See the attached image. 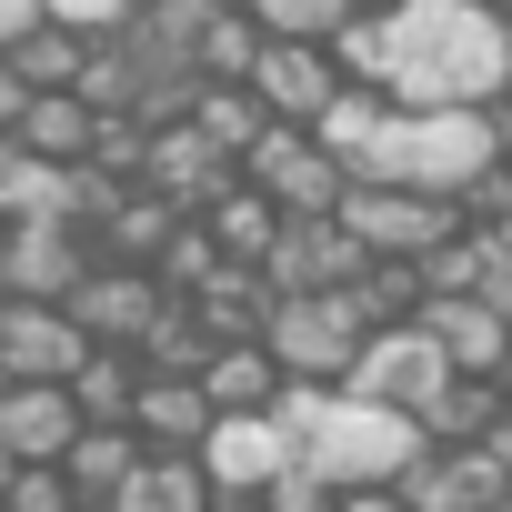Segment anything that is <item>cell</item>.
Returning <instances> with one entry per match:
<instances>
[{
  "label": "cell",
  "mask_w": 512,
  "mask_h": 512,
  "mask_svg": "<svg viewBox=\"0 0 512 512\" xmlns=\"http://www.w3.org/2000/svg\"><path fill=\"white\" fill-rule=\"evenodd\" d=\"M332 161H342V181L352 191H412V111L402 101H382V91H342L332 111H322V131H312Z\"/></svg>",
  "instance_id": "obj_5"
},
{
  "label": "cell",
  "mask_w": 512,
  "mask_h": 512,
  "mask_svg": "<svg viewBox=\"0 0 512 512\" xmlns=\"http://www.w3.org/2000/svg\"><path fill=\"white\" fill-rule=\"evenodd\" d=\"M91 231H11L0 241V292L11 302H71L91 282Z\"/></svg>",
  "instance_id": "obj_13"
},
{
  "label": "cell",
  "mask_w": 512,
  "mask_h": 512,
  "mask_svg": "<svg viewBox=\"0 0 512 512\" xmlns=\"http://www.w3.org/2000/svg\"><path fill=\"white\" fill-rule=\"evenodd\" d=\"M302 452H292V432L262 412V422H221L211 442H201V472H211V492H272L282 472H292Z\"/></svg>",
  "instance_id": "obj_17"
},
{
  "label": "cell",
  "mask_w": 512,
  "mask_h": 512,
  "mask_svg": "<svg viewBox=\"0 0 512 512\" xmlns=\"http://www.w3.org/2000/svg\"><path fill=\"white\" fill-rule=\"evenodd\" d=\"M21 111H31V91H21V71H11V61H0V141L21 131Z\"/></svg>",
  "instance_id": "obj_37"
},
{
  "label": "cell",
  "mask_w": 512,
  "mask_h": 512,
  "mask_svg": "<svg viewBox=\"0 0 512 512\" xmlns=\"http://www.w3.org/2000/svg\"><path fill=\"white\" fill-rule=\"evenodd\" d=\"M131 11H141V0H41V21H61V31H81V41L131 31Z\"/></svg>",
  "instance_id": "obj_34"
},
{
  "label": "cell",
  "mask_w": 512,
  "mask_h": 512,
  "mask_svg": "<svg viewBox=\"0 0 512 512\" xmlns=\"http://www.w3.org/2000/svg\"><path fill=\"white\" fill-rule=\"evenodd\" d=\"M81 362H91V342L61 302H11V322H0V372L11 382H71Z\"/></svg>",
  "instance_id": "obj_15"
},
{
  "label": "cell",
  "mask_w": 512,
  "mask_h": 512,
  "mask_svg": "<svg viewBox=\"0 0 512 512\" xmlns=\"http://www.w3.org/2000/svg\"><path fill=\"white\" fill-rule=\"evenodd\" d=\"M91 51H101V41H81V31H61V21H41L31 41H11V51H0V61H11V71H21V91L41 101V91H81V81H91Z\"/></svg>",
  "instance_id": "obj_26"
},
{
  "label": "cell",
  "mask_w": 512,
  "mask_h": 512,
  "mask_svg": "<svg viewBox=\"0 0 512 512\" xmlns=\"http://www.w3.org/2000/svg\"><path fill=\"white\" fill-rule=\"evenodd\" d=\"M372 262H362V241L342 231V221H282V241H272V262H262V282L282 292V302H312V292H352Z\"/></svg>",
  "instance_id": "obj_11"
},
{
  "label": "cell",
  "mask_w": 512,
  "mask_h": 512,
  "mask_svg": "<svg viewBox=\"0 0 512 512\" xmlns=\"http://www.w3.org/2000/svg\"><path fill=\"white\" fill-rule=\"evenodd\" d=\"M492 171H512V101L502 111H412V191L462 211Z\"/></svg>",
  "instance_id": "obj_3"
},
{
  "label": "cell",
  "mask_w": 512,
  "mask_h": 512,
  "mask_svg": "<svg viewBox=\"0 0 512 512\" xmlns=\"http://www.w3.org/2000/svg\"><path fill=\"white\" fill-rule=\"evenodd\" d=\"M0 402H11V372H0Z\"/></svg>",
  "instance_id": "obj_45"
},
{
  "label": "cell",
  "mask_w": 512,
  "mask_h": 512,
  "mask_svg": "<svg viewBox=\"0 0 512 512\" xmlns=\"http://www.w3.org/2000/svg\"><path fill=\"white\" fill-rule=\"evenodd\" d=\"M201 392H211V412L221 422H262V412H282V362L262 352V342H221L211 362H201Z\"/></svg>",
  "instance_id": "obj_21"
},
{
  "label": "cell",
  "mask_w": 512,
  "mask_h": 512,
  "mask_svg": "<svg viewBox=\"0 0 512 512\" xmlns=\"http://www.w3.org/2000/svg\"><path fill=\"white\" fill-rule=\"evenodd\" d=\"M342 91H352V81H342V61H332L322 41H272L262 71H251V101H262L282 131H322V111H332Z\"/></svg>",
  "instance_id": "obj_10"
},
{
  "label": "cell",
  "mask_w": 512,
  "mask_h": 512,
  "mask_svg": "<svg viewBox=\"0 0 512 512\" xmlns=\"http://www.w3.org/2000/svg\"><path fill=\"white\" fill-rule=\"evenodd\" d=\"M211 352H221V342L201 332V312H191V302H171V312H161V332L141 342V372H201Z\"/></svg>",
  "instance_id": "obj_33"
},
{
  "label": "cell",
  "mask_w": 512,
  "mask_h": 512,
  "mask_svg": "<svg viewBox=\"0 0 512 512\" xmlns=\"http://www.w3.org/2000/svg\"><path fill=\"white\" fill-rule=\"evenodd\" d=\"M11 482H21V462H11V452H0V502H11Z\"/></svg>",
  "instance_id": "obj_41"
},
{
  "label": "cell",
  "mask_w": 512,
  "mask_h": 512,
  "mask_svg": "<svg viewBox=\"0 0 512 512\" xmlns=\"http://www.w3.org/2000/svg\"><path fill=\"white\" fill-rule=\"evenodd\" d=\"M231 181H241V171H231V161H211V141H201L191 121H161V131H151V161H141V191H161V201H181V211L201 221V211H211V201H221Z\"/></svg>",
  "instance_id": "obj_16"
},
{
  "label": "cell",
  "mask_w": 512,
  "mask_h": 512,
  "mask_svg": "<svg viewBox=\"0 0 512 512\" xmlns=\"http://www.w3.org/2000/svg\"><path fill=\"white\" fill-rule=\"evenodd\" d=\"M141 462H151V442H141V432H81L61 472H71V492H81V502H121V492L141 482Z\"/></svg>",
  "instance_id": "obj_28"
},
{
  "label": "cell",
  "mask_w": 512,
  "mask_h": 512,
  "mask_svg": "<svg viewBox=\"0 0 512 512\" xmlns=\"http://www.w3.org/2000/svg\"><path fill=\"white\" fill-rule=\"evenodd\" d=\"M211 11H251V0H211Z\"/></svg>",
  "instance_id": "obj_44"
},
{
  "label": "cell",
  "mask_w": 512,
  "mask_h": 512,
  "mask_svg": "<svg viewBox=\"0 0 512 512\" xmlns=\"http://www.w3.org/2000/svg\"><path fill=\"white\" fill-rule=\"evenodd\" d=\"M131 432H141L151 452H201V442L221 432V412H211L201 372H151L141 402H131Z\"/></svg>",
  "instance_id": "obj_18"
},
{
  "label": "cell",
  "mask_w": 512,
  "mask_h": 512,
  "mask_svg": "<svg viewBox=\"0 0 512 512\" xmlns=\"http://www.w3.org/2000/svg\"><path fill=\"white\" fill-rule=\"evenodd\" d=\"M221 492H211V472H201V452H151L141 462V482L111 502V512H211Z\"/></svg>",
  "instance_id": "obj_29"
},
{
  "label": "cell",
  "mask_w": 512,
  "mask_h": 512,
  "mask_svg": "<svg viewBox=\"0 0 512 512\" xmlns=\"http://www.w3.org/2000/svg\"><path fill=\"white\" fill-rule=\"evenodd\" d=\"M492 512H512V502H492Z\"/></svg>",
  "instance_id": "obj_46"
},
{
  "label": "cell",
  "mask_w": 512,
  "mask_h": 512,
  "mask_svg": "<svg viewBox=\"0 0 512 512\" xmlns=\"http://www.w3.org/2000/svg\"><path fill=\"white\" fill-rule=\"evenodd\" d=\"M502 412H512L502 382H442V392L422 402V442H452V452H462V442H482Z\"/></svg>",
  "instance_id": "obj_30"
},
{
  "label": "cell",
  "mask_w": 512,
  "mask_h": 512,
  "mask_svg": "<svg viewBox=\"0 0 512 512\" xmlns=\"http://www.w3.org/2000/svg\"><path fill=\"white\" fill-rule=\"evenodd\" d=\"M31 161H51V171H91V151H101V111L81 101V91H41L31 111H21V131H11Z\"/></svg>",
  "instance_id": "obj_22"
},
{
  "label": "cell",
  "mask_w": 512,
  "mask_h": 512,
  "mask_svg": "<svg viewBox=\"0 0 512 512\" xmlns=\"http://www.w3.org/2000/svg\"><path fill=\"white\" fill-rule=\"evenodd\" d=\"M191 312H201V332H211V342H262V332H272V312H282V292H272L262 272L221 262V272L191 292Z\"/></svg>",
  "instance_id": "obj_23"
},
{
  "label": "cell",
  "mask_w": 512,
  "mask_h": 512,
  "mask_svg": "<svg viewBox=\"0 0 512 512\" xmlns=\"http://www.w3.org/2000/svg\"><path fill=\"white\" fill-rule=\"evenodd\" d=\"M442 382H462V372L442 362V342H432L422 322H402V332H372V342H362V362H352V382H342V392H352V402H382V412H412V422H422V402H432Z\"/></svg>",
  "instance_id": "obj_9"
},
{
  "label": "cell",
  "mask_w": 512,
  "mask_h": 512,
  "mask_svg": "<svg viewBox=\"0 0 512 512\" xmlns=\"http://www.w3.org/2000/svg\"><path fill=\"white\" fill-rule=\"evenodd\" d=\"M332 502H342V492H332L322 472H302V462H292V472L262 492V512H332Z\"/></svg>",
  "instance_id": "obj_35"
},
{
  "label": "cell",
  "mask_w": 512,
  "mask_h": 512,
  "mask_svg": "<svg viewBox=\"0 0 512 512\" xmlns=\"http://www.w3.org/2000/svg\"><path fill=\"white\" fill-rule=\"evenodd\" d=\"M332 221L362 241V262H432L442 241H462V231H472L452 201H432V191H402V181H392V191H352Z\"/></svg>",
  "instance_id": "obj_6"
},
{
  "label": "cell",
  "mask_w": 512,
  "mask_h": 512,
  "mask_svg": "<svg viewBox=\"0 0 512 512\" xmlns=\"http://www.w3.org/2000/svg\"><path fill=\"white\" fill-rule=\"evenodd\" d=\"M372 322H362V292H312V302H282L262 352L282 362V382H312V392H342L352 362H362Z\"/></svg>",
  "instance_id": "obj_4"
},
{
  "label": "cell",
  "mask_w": 512,
  "mask_h": 512,
  "mask_svg": "<svg viewBox=\"0 0 512 512\" xmlns=\"http://www.w3.org/2000/svg\"><path fill=\"white\" fill-rule=\"evenodd\" d=\"M181 231H191V211H181V201H161V191H121V201H111V221L91 231V251H101V262H131V272H161Z\"/></svg>",
  "instance_id": "obj_19"
},
{
  "label": "cell",
  "mask_w": 512,
  "mask_h": 512,
  "mask_svg": "<svg viewBox=\"0 0 512 512\" xmlns=\"http://www.w3.org/2000/svg\"><path fill=\"white\" fill-rule=\"evenodd\" d=\"M211 512H262V492H221V502H211Z\"/></svg>",
  "instance_id": "obj_39"
},
{
  "label": "cell",
  "mask_w": 512,
  "mask_h": 512,
  "mask_svg": "<svg viewBox=\"0 0 512 512\" xmlns=\"http://www.w3.org/2000/svg\"><path fill=\"white\" fill-rule=\"evenodd\" d=\"M61 312L81 322L91 352H141V342L161 332V312H171V282H161V272H131V262H91V282H81Z\"/></svg>",
  "instance_id": "obj_8"
},
{
  "label": "cell",
  "mask_w": 512,
  "mask_h": 512,
  "mask_svg": "<svg viewBox=\"0 0 512 512\" xmlns=\"http://www.w3.org/2000/svg\"><path fill=\"white\" fill-rule=\"evenodd\" d=\"M402 502L412 512H492V502H512V472L482 452V442H422V462L402 472Z\"/></svg>",
  "instance_id": "obj_12"
},
{
  "label": "cell",
  "mask_w": 512,
  "mask_h": 512,
  "mask_svg": "<svg viewBox=\"0 0 512 512\" xmlns=\"http://www.w3.org/2000/svg\"><path fill=\"white\" fill-rule=\"evenodd\" d=\"M81 432H91V422H81L71 382H11V402H0V452H11L21 472L71 462V442H81Z\"/></svg>",
  "instance_id": "obj_14"
},
{
  "label": "cell",
  "mask_w": 512,
  "mask_h": 512,
  "mask_svg": "<svg viewBox=\"0 0 512 512\" xmlns=\"http://www.w3.org/2000/svg\"><path fill=\"white\" fill-rule=\"evenodd\" d=\"M181 121H191V131L211 141V161H231V171L272 141V111L251 101V91H191V111H181Z\"/></svg>",
  "instance_id": "obj_25"
},
{
  "label": "cell",
  "mask_w": 512,
  "mask_h": 512,
  "mask_svg": "<svg viewBox=\"0 0 512 512\" xmlns=\"http://www.w3.org/2000/svg\"><path fill=\"white\" fill-rule=\"evenodd\" d=\"M352 292H362V322H372V332H402V322L432 312V272H422V262H372Z\"/></svg>",
  "instance_id": "obj_31"
},
{
  "label": "cell",
  "mask_w": 512,
  "mask_h": 512,
  "mask_svg": "<svg viewBox=\"0 0 512 512\" xmlns=\"http://www.w3.org/2000/svg\"><path fill=\"white\" fill-rule=\"evenodd\" d=\"M272 422L292 432L302 472H322L332 492H382V482H402V472L422 462V422H412V412H382V402H352V392L292 382Z\"/></svg>",
  "instance_id": "obj_2"
},
{
  "label": "cell",
  "mask_w": 512,
  "mask_h": 512,
  "mask_svg": "<svg viewBox=\"0 0 512 512\" xmlns=\"http://www.w3.org/2000/svg\"><path fill=\"white\" fill-rule=\"evenodd\" d=\"M201 231H211V251H221V262L262 272V262H272V241H282V211H272L262 191H251V181H231V191L201 211Z\"/></svg>",
  "instance_id": "obj_24"
},
{
  "label": "cell",
  "mask_w": 512,
  "mask_h": 512,
  "mask_svg": "<svg viewBox=\"0 0 512 512\" xmlns=\"http://www.w3.org/2000/svg\"><path fill=\"white\" fill-rule=\"evenodd\" d=\"M332 512H412V502H402V482H382V492H342Z\"/></svg>",
  "instance_id": "obj_38"
},
{
  "label": "cell",
  "mask_w": 512,
  "mask_h": 512,
  "mask_svg": "<svg viewBox=\"0 0 512 512\" xmlns=\"http://www.w3.org/2000/svg\"><path fill=\"white\" fill-rule=\"evenodd\" d=\"M492 241H502V251H512V211H502V221H492Z\"/></svg>",
  "instance_id": "obj_42"
},
{
  "label": "cell",
  "mask_w": 512,
  "mask_h": 512,
  "mask_svg": "<svg viewBox=\"0 0 512 512\" xmlns=\"http://www.w3.org/2000/svg\"><path fill=\"white\" fill-rule=\"evenodd\" d=\"M472 11H502V21H512V0H472Z\"/></svg>",
  "instance_id": "obj_43"
},
{
  "label": "cell",
  "mask_w": 512,
  "mask_h": 512,
  "mask_svg": "<svg viewBox=\"0 0 512 512\" xmlns=\"http://www.w3.org/2000/svg\"><path fill=\"white\" fill-rule=\"evenodd\" d=\"M392 11H412V0H362V21H392Z\"/></svg>",
  "instance_id": "obj_40"
},
{
  "label": "cell",
  "mask_w": 512,
  "mask_h": 512,
  "mask_svg": "<svg viewBox=\"0 0 512 512\" xmlns=\"http://www.w3.org/2000/svg\"><path fill=\"white\" fill-rule=\"evenodd\" d=\"M422 332L442 342V362H452L462 382H502V362H512V322H502L492 302H432Z\"/></svg>",
  "instance_id": "obj_20"
},
{
  "label": "cell",
  "mask_w": 512,
  "mask_h": 512,
  "mask_svg": "<svg viewBox=\"0 0 512 512\" xmlns=\"http://www.w3.org/2000/svg\"><path fill=\"white\" fill-rule=\"evenodd\" d=\"M251 21H262V41H342L362 21V0H251Z\"/></svg>",
  "instance_id": "obj_32"
},
{
  "label": "cell",
  "mask_w": 512,
  "mask_h": 512,
  "mask_svg": "<svg viewBox=\"0 0 512 512\" xmlns=\"http://www.w3.org/2000/svg\"><path fill=\"white\" fill-rule=\"evenodd\" d=\"M141 352H91L81 372H71V402H81V422L91 432H131V402H141Z\"/></svg>",
  "instance_id": "obj_27"
},
{
  "label": "cell",
  "mask_w": 512,
  "mask_h": 512,
  "mask_svg": "<svg viewBox=\"0 0 512 512\" xmlns=\"http://www.w3.org/2000/svg\"><path fill=\"white\" fill-rule=\"evenodd\" d=\"M392 31V101L402 111H502L512 101V21L472 0H412Z\"/></svg>",
  "instance_id": "obj_1"
},
{
  "label": "cell",
  "mask_w": 512,
  "mask_h": 512,
  "mask_svg": "<svg viewBox=\"0 0 512 512\" xmlns=\"http://www.w3.org/2000/svg\"><path fill=\"white\" fill-rule=\"evenodd\" d=\"M31 31H41V0H0V51L31 41Z\"/></svg>",
  "instance_id": "obj_36"
},
{
  "label": "cell",
  "mask_w": 512,
  "mask_h": 512,
  "mask_svg": "<svg viewBox=\"0 0 512 512\" xmlns=\"http://www.w3.org/2000/svg\"><path fill=\"white\" fill-rule=\"evenodd\" d=\"M241 181L262 191V201H272L282 221H332V211L352 201L342 161H332V151H322L312 131H282V121H272V141H262V151L241 161Z\"/></svg>",
  "instance_id": "obj_7"
}]
</instances>
